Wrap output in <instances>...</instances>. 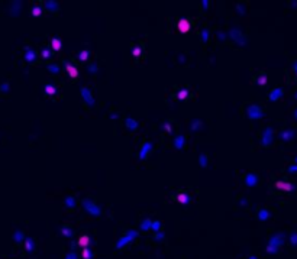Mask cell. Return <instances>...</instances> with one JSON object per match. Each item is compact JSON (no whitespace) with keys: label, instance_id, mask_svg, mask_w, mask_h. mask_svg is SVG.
Listing matches in <instances>:
<instances>
[{"label":"cell","instance_id":"cell-17","mask_svg":"<svg viewBox=\"0 0 297 259\" xmlns=\"http://www.w3.org/2000/svg\"><path fill=\"white\" fill-rule=\"evenodd\" d=\"M125 123H126V126L131 129V130H136V127H138V123H136V120H133V119H126L125 120Z\"/></svg>","mask_w":297,"mask_h":259},{"label":"cell","instance_id":"cell-9","mask_svg":"<svg viewBox=\"0 0 297 259\" xmlns=\"http://www.w3.org/2000/svg\"><path fill=\"white\" fill-rule=\"evenodd\" d=\"M245 184H247L248 187L257 185V184H258V177L255 175V174H247V175H245Z\"/></svg>","mask_w":297,"mask_h":259},{"label":"cell","instance_id":"cell-28","mask_svg":"<svg viewBox=\"0 0 297 259\" xmlns=\"http://www.w3.org/2000/svg\"><path fill=\"white\" fill-rule=\"evenodd\" d=\"M48 71H50V72H54V74H55V72L60 71V67H58V65H54V64H50V65H48Z\"/></svg>","mask_w":297,"mask_h":259},{"label":"cell","instance_id":"cell-18","mask_svg":"<svg viewBox=\"0 0 297 259\" xmlns=\"http://www.w3.org/2000/svg\"><path fill=\"white\" fill-rule=\"evenodd\" d=\"M45 93L48 94V96H54V94L57 93V88H55V86H52V84H46V86H45Z\"/></svg>","mask_w":297,"mask_h":259},{"label":"cell","instance_id":"cell-8","mask_svg":"<svg viewBox=\"0 0 297 259\" xmlns=\"http://www.w3.org/2000/svg\"><path fill=\"white\" fill-rule=\"evenodd\" d=\"M81 96H83V99L86 100V103H87V104H90V106H93V104H94L93 94L88 91V88H86V87H83V88H81Z\"/></svg>","mask_w":297,"mask_h":259},{"label":"cell","instance_id":"cell-5","mask_svg":"<svg viewBox=\"0 0 297 259\" xmlns=\"http://www.w3.org/2000/svg\"><path fill=\"white\" fill-rule=\"evenodd\" d=\"M177 29H178L181 33H187L188 31H190V22H188L186 17H183V19H180L178 23H177Z\"/></svg>","mask_w":297,"mask_h":259},{"label":"cell","instance_id":"cell-4","mask_svg":"<svg viewBox=\"0 0 297 259\" xmlns=\"http://www.w3.org/2000/svg\"><path fill=\"white\" fill-rule=\"evenodd\" d=\"M271 142H273V129L267 127L264 130V135H262V145L264 146H270Z\"/></svg>","mask_w":297,"mask_h":259},{"label":"cell","instance_id":"cell-2","mask_svg":"<svg viewBox=\"0 0 297 259\" xmlns=\"http://www.w3.org/2000/svg\"><path fill=\"white\" fill-rule=\"evenodd\" d=\"M262 115H264V110L259 106H249V109H248V117L249 119H259V117H262Z\"/></svg>","mask_w":297,"mask_h":259},{"label":"cell","instance_id":"cell-32","mask_svg":"<svg viewBox=\"0 0 297 259\" xmlns=\"http://www.w3.org/2000/svg\"><path fill=\"white\" fill-rule=\"evenodd\" d=\"M162 127H164L165 130H167V133H171V132H173V126H171L168 122H167V123H164V126H162Z\"/></svg>","mask_w":297,"mask_h":259},{"label":"cell","instance_id":"cell-6","mask_svg":"<svg viewBox=\"0 0 297 259\" xmlns=\"http://www.w3.org/2000/svg\"><path fill=\"white\" fill-rule=\"evenodd\" d=\"M283 88L281 87H275V88H273L270 91V100L271 101H277V100H280L281 97H283Z\"/></svg>","mask_w":297,"mask_h":259},{"label":"cell","instance_id":"cell-37","mask_svg":"<svg viewBox=\"0 0 297 259\" xmlns=\"http://www.w3.org/2000/svg\"><path fill=\"white\" fill-rule=\"evenodd\" d=\"M200 123H202L200 120H196V123H193V125H191V129H197V127L200 126Z\"/></svg>","mask_w":297,"mask_h":259},{"label":"cell","instance_id":"cell-41","mask_svg":"<svg viewBox=\"0 0 297 259\" xmlns=\"http://www.w3.org/2000/svg\"><path fill=\"white\" fill-rule=\"evenodd\" d=\"M202 5H204L203 7H206V9H207V7H209V5H210V2H202Z\"/></svg>","mask_w":297,"mask_h":259},{"label":"cell","instance_id":"cell-43","mask_svg":"<svg viewBox=\"0 0 297 259\" xmlns=\"http://www.w3.org/2000/svg\"><path fill=\"white\" fill-rule=\"evenodd\" d=\"M294 161H296V164H297V156H296V159H294Z\"/></svg>","mask_w":297,"mask_h":259},{"label":"cell","instance_id":"cell-36","mask_svg":"<svg viewBox=\"0 0 297 259\" xmlns=\"http://www.w3.org/2000/svg\"><path fill=\"white\" fill-rule=\"evenodd\" d=\"M88 71H90V72H96V71H97V65H94V64L88 65Z\"/></svg>","mask_w":297,"mask_h":259},{"label":"cell","instance_id":"cell-21","mask_svg":"<svg viewBox=\"0 0 297 259\" xmlns=\"http://www.w3.org/2000/svg\"><path fill=\"white\" fill-rule=\"evenodd\" d=\"M187 97H188V90H187V88L180 90L178 94H177V99H178V100H187Z\"/></svg>","mask_w":297,"mask_h":259},{"label":"cell","instance_id":"cell-15","mask_svg":"<svg viewBox=\"0 0 297 259\" xmlns=\"http://www.w3.org/2000/svg\"><path fill=\"white\" fill-rule=\"evenodd\" d=\"M184 144H186V138L184 136H177L176 138V140H174V145H176V148L177 149H181L183 146H184Z\"/></svg>","mask_w":297,"mask_h":259},{"label":"cell","instance_id":"cell-26","mask_svg":"<svg viewBox=\"0 0 297 259\" xmlns=\"http://www.w3.org/2000/svg\"><path fill=\"white\" fill-rule=\"evenodd\" d=\"M141 54H142L141 46H133V48H132V55L133 57H141Z\"/></svg>","mask_w":297,"mask_h":259},{"label":"cell","instance_id":"cell-27","mask_svg":"<svg viewBox=\"0 0 297 259\" xmlns=\"http://www.w3.org/2000/svg\"><path fill=\"white\" fill-rule=\"evenodd\" d=\"M206 165H207V158H206V155L204 154H202L200 155V166L206 168Z\"/></svg>","mask_w":297,"mask_h":259},{"label":"cell","instance_id":"cell-11","mask_svg":"<svg viewBox=\"0 0 297 259\" xmlns=\"http://www.w3.org/2000/svg\"><path fill=\"white\" fill-rule=\"evenodd\" d=\"M255 83L258 84V86H265L267 84V75H265V72H259L255 75Z\"/></svg>","mask_w":297,"mask_h":259},{"label":"cell","instance_id":"cell-14","mask_svg":"<svg viewBox=\"0 0 297 259\" xmlns=\"http://www.w3.org/2000/svg\"><path fill=\"white\" fill-rule=\"evenodd\" d=\"M51 46H52V49L57 52V51L61 49V46H62V42H61L58 38H52V41H51Z\"/></svg>","mask_w":297,"mask_h":259},{"label":"cell","instance_id":"cell-1","mask_svg":"<svg viewBox=\"0 0 297 259\" xmlns=\"http://www.w3.org/2000/svg\"><path fill=\"white\" fill-rule=\"evenodd\" d=\"M83 206L87 209V211H90V214H93V216H100V214H102L100 209L93 203V201H91V200H88V199L83 200Z\"/></svg>","mask_w":297,"mask_h":259},{"label":"cell","instance_id":"cell-22","mask_svg":"<svg viewBox=\"0 0 297 259\" xmlns=\"http://www.w3.org/2000/svg\"><path fill=\"white\" fill-rule=\"evenodd\" d=\"M258 217L261 219V220H267V219L270 217V211H268V210H259Z\"/></svg>","mask_w":297,"mask_h":259},{"label":"cell","instance_id":"cell-13","mask_svg":"<svg viewBox=\"0 0 297 259\" xmlns=\"http://www.w3.org/2000/svg\"><path fill=\"white\" fill-rule=\"evenodd\" d=\"M151 149H152V145H151V144H145L142 146V149H141V152H139V158H141V159H145Z\"/></svg>","mask_w":297,"mask_h":259},{"label":"cell","instance_id":"cell-25","mask_svg":"<svg viewBox=\"0 0 297 259\" xmlns=\"http://www.w3.org/2000/svg\"><path fill=\"white\" fill-rule=\"evenodd\" d=\"M88 55H90V51L84 49V51H81V52L78 54V60H80V61H86L88 58Z\"/></svg>","mask_w":297,"mask_h":259},{"label":"cell","instance_id":"cell-20","mask_svg":"<svg viewBox=\"0 0 297 259\" xmlns=\"http://www.w3.org/2000/svg\"><path fill=\"white\" fill-rule=\"evenodd\" d=\"M44 6L45 9H48V10H57L58 9V5L55 2H44Z\"/></svg>","mask_w":297,"mask_h":259},{"label":"cell","instance_id":"cell-40","mask_svg":"<svg viewBox=\"0 0 297 259\" xmlns=\"http://www.w3.org/2000/svg\"><path fill=\"white\" fill-rule=\"evenodd\" d=\"M291 68H293V70H294V71H296V72H297V61H294V62H293V65H291Z\"/></svg>","mask_w":297,"mask_h":259},{"label":"cell","instance_id":"cell-30","mask_svg":"<svg viewBox=\"0 0 297 259\" xmlns=\"http://www.w3.org/2000/svg\"><path fill=\"white\" fill-rule=\"evenodd\" d=\"M41 55H42V58H44V60H48V58L51 57V51L50 49H44L42 52H41Z\"/></svg>","mask_w":297,"mask_h":259},{"label":"cell","instance_id":"cell-42","mask_svg":"<svg viewBox=\"0 0 297 259\" xmlns=\"http://www.w3.org/2000/svg\"><path fill=\"white\" fill-rule=\"evenodd\" d=\"M294 117H296V119H297V110L294 111Z\"/></svg>","mask_w":297,"mask_h":259},{"label":"cell","instance_id":"cell-24","mask_svg":"<svg viewBox=\"0 0 297 259\" xmlns=\"http://www.w3.org/2000/svg\"><path fill=\"white\" fill-rule=\"evenodd\" d=\"M65 206L68 209H72L74 206H76V199L74 197H67L65 199Z\"/></svg>","mask_w":297,"mask_h":259},{"label":"cell","instance_id":"cell-35","mask_svg":"<svg viewBox=\"0 0 297 259\" xmlns=\"http://www.w3.org/2000/svg\"><path fill=\"white\" fill-rule=\"evenodd\" d=\"M151 227H152L154 230H160L161 223H160V221H154V223H152V226H151Z\"/></svg>","mask_w":297,"mask_h":259},{"label":"cell","instance_id":"cell-3","mask_svg":"<svg viewBox=\"0 0 297 259\" xmlns=\"http://www.w3.org/2000/svg\"><path fill=\"white\" fill-rule=\"evenodd\" d=\"M275 188L280 190V191H286V193H293L296 190V185L291 182H286V181H277L275 182Z\"/></svg>","mask_w":297,"mask_h":259},{"label":"cell","instance_id":"cell-10","mask_svg":"<svg viewBox=\"0 0 297 259\" xmlns=\"http://www.w3.org/2000/svg\"><path fill=\"white\" fill-rule=\"evenodd\" d=\"M293 138H294V130H291V129H286V130H283L280 133V139L283 142H288Z\"/></svg>","mask_w":297,"mask_h":259},{"label":"cell","instance_id":"cell-34","mask_svg":"<svg viewBox=\"0 0 297 259\" xmlns=\"http://www.w3.org/2000/svg\"><path fill=\"white\" fill-rule=\"evenodd\" d=\"M207 38H209V33H207V31H203V32H202V41H203V42H206V41H207Z\"/></svg>","mask_w":297,"mask_h":259},{"label":"cell","instance_id":"cell-31","mask_svg":"<svg viewBox=\"0 0 297 259\" xmlns=\"http://www.w3.org/2000/svg\"><path fill=\"white\" fill-rule=\"evenodd\" d=\"M287 171L290 172V174H296V172H297V164H294V165H290L288 168H287Z\"/></svg>","mask_w":297,"mask_h":259},{"label":"cell","instance_id":"cell-33","mask_svg":"<svg viewBox=\"0 0 297 259\" xmlns=\"http://www.w3.org/2000/svg\"><path fill=\"white\" fill-rule=\"evenodd\" d=\"M90 256H91V254L88 252V249H83V258H84V259H90Z\"/></svg>","mask_w":297,"mask_h":259},{"label":"cell","instance_id":"cell-19","mask_svg":"<svg viewBox=\"0 0 297 259\" xmlns=\"http://www.w3.org/2000/svg\"><path fill=\"white\" fill-rule=\"evenodd\" d=\"M35 58H36V54H35V51H28L26 54H25V60H26L28 62H33V61H35Z\"/></svg>","mask_w":297,"mask_h":259},{"label":"cell","instance_id":"cell-44","mask_svg":"<svg viewBox=\"0 0 297 259\" xmlns=\"http://www.w3.org/2000/svg\"><path fill=\"white\" fill-rule=\"evenodd\" d=\"M296 100H297V94H296Z\"/></svg>","mask_w":297,"mask_h":259},{"label":"cell","instance_id":"cell-7","mask_svg":"<svg viewBox=\"0 0 297 259\" xmlns=\"http://www.w3.org/2000/svg\"><path fill=\"white\" fill-rule=\"evenodd\" d=\"M64 68H65V71L68 72V75H70L71 78H77L78 77V70L74 65H71L70 62H64Z\"/></svg>","mask_w":297,"mask_h":259},{"label":"cell","instance_id":"cell-23","mask_svg":"<svg viewBox=\"0 0 297 259\" xmlns=\"http://www.w3.org/2000/svg\"><path fill=\"white\" fill-rule=\"evenodd\" d=\"M31 13H32V16H35V17L41 16V13H42V7H41V6H35V7H32Z\"/></svg>","mask_w":297,"mask_h":259},{"label":"cell","instance_id":"cell-38","mask_svg":"<svg viewBox=\"0 0 297 259\" xmlns=\"http://www.w3.org/2000/svg\"><path fill=\"white\" fill-rule=\"evenodd\" d=\"M26 249L28 250H32V242L31 240H26Z\"/></svg>","mask_w":297,"mask_h":259},{"label":"cell","instance_id":"cell-29","mask_svg":"<svg viewBox=\"0 0 297 259\" xmlns=\"http://www.w3.org/2000/svg\"><path fill=\"white\" fill-rule=\"evenodd\" d=\"M151 226H152V221H151V220H145L142 223V229H143V230H147V229H151Z\"/></svg>","mask_w":297,"mask_h":259},{"label":"cell","instance_id":"cell-16","mask_svg":"<svg viewBox=\"0 0 297 259\" xmlns=\"http://www.w3.org/2000/svg\"><path fill=\"white\" fill-rule=\"evenodd\" d=\"M90 243V237L87 236V235H84V236H81L80 239H78V245L81 246V248H87V245Z\"/></svg>","mask_w":297,"mask_h":259},{"label":"cell","instance_id":"cell-12","mask_svg":"<svg viewBox=\"0 0 297 259\" xmlns=\"http://www.w3.org/2000/svg\"><path fill=\"white\" fill-rule=\"evenodd\" d=\"M177 201L181 203V204H188L190 201H191V197L186 193H180L178 195H177Z\"/></svg>","mask_w":297,"mask_h":259},{"label":"cell","instance_id":"cell-39","mask_svg":"<svg viewBox=\"0 0 297 259\" xmlns=\"http://www.w3.org/2000/svg\"><path fill=\"white\" fill-rule=\"evenodd\" d=\"M62 233H64L65 236H70V235H71V232L68 230V229H65V227H62Z\"/></svg>","mask_w":297,"mask_h":259}]
</instances>
